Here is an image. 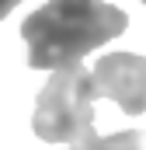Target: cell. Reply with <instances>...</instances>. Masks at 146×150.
Listing matches in <instances>:
<instances>
[{
	"label": "cell",
	"instance_id": "obj_4",
	"mask_svg": "<svg viewBox=\"0 0 146 150\" xmlns=\"http://www.w3.org/2000/svg\"><path fill=\"white\" fill-rule=\"evenodd\" d=\"M70 150H146V129H132V133H115V136H91L84 143H73Z\"/></svg>",
	"mask_w": 146,
	"mask_h": 150
},
{
	"label": "cell",
	"instance_id": "obj_3",
	"mask_svg": "<svg viewBox=\"0 0 146 150\" xmlns=\"http://www.w3.org/2000/svg\"><path fill=\"white\" fill-rule=\"evenodd\" d=\"M94 94L118 101L125 115L146 112V56L136 52H105L91 70Z\"/></svg>",
	"mask_w": 146,
	"mask_h": 150
},
{
	"label": "cell",
	"instance_id": "obj_6",
	"mask_svg": "<svg viewBox=\"0 0 146 150\" xmlns=\"http://www.w3.org/2000/svg\"><path fill=\"white\" fill-rule=\"evenodd\" d=\"M143 4H146V0H143Z\"/></svg>",
	"mask_w": 146,
	"mask_h": 150
},
{
	"label": "cell",
	"instance_id": "obj_2",
	"mask_svg": "<svg viewBox=\"0 0 146 150\" xmlns=\"http://www.w3.org/2000/svg\"><path fill=\"white\" fill-rule=\"evenodd\" d=\"M94 84L91 70H84V63L59 67L52 80L42 87L32 115V129L38 140L45 143H84L94 133Z\"/></svg>",
	"mask_w": 146,
	"mask_h": 150
},
{
	"label": "cell",
	"instance_id": "obj_5",
	"mask_svg": "<svg viewBox=\"0 0 146 150\" xmlns=\"http://www.w3.org/2000/svg\"><path fill=\"white\" fill-rule=\"evenodd\" d=\"M18 4H21V0H0V21H4V18H7V14L18 7Z\"/></svg>",
	"mask_w": 146,
	"mask_h": 150
},
{
	"label": "cell",
	"instance_id": "obj_1",
	"mask_svg": "<svg viewBox=\"0 0 146 150\" xmlns=\"http://www.w3.org/2000/svg\"><path fill=\"white\" fill-rule=\"evenodd\" d=\"M129 14L105 0H49L25 18L21 38L28 42L32 70H59L80 63L87 52L118 38Z\"/></svg>",
	"mask_w": 146,
	"mask_h": 150
}]
</instances>
